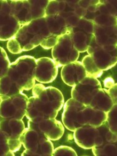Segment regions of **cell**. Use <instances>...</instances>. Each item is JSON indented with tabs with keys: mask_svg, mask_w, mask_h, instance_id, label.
<instances>
[{
	"mask_svg": "<svg viewBox=\"0 0 117 156\" xmlns=\"http://www.w3.org/2000/svg\"><path fill=\"white\" fill-rule=\"evenodd\" d=\"M97 129L99 133L94 146H101L107 143H115L117 141V133H114L110 130L107 121L98 127Z\"/></svg>",
	"mask_w": 117,
	"mask_h": 156,
	"instance_id": "22",
	"label": "cell"
},
{
	"mask_svg": "<svg viewBox=\"0 0 117 156\" xmlns=\"http://www.w3.org/2000/svg\"><path fill=\"white\" fill-rule=\"evenodd\" d=\"M10 3L12 12L22 26L45 17L48 4L46 0H20Z\"/></svg>",
	"mask_w": 117,
	"mask_h": 156,
	"instance_id": "5",
	"label": "cell"
},
{
	"mask_svg": "<svg viewBox=\"0 0 117 156\" xmlns=\"http://www.w3.org/2000/svg\"><path fill=\"white\" fill-rule=\"evenodd\" d=\"M58 66L54 60L49 57L36 59L35 80L42 84L53 82L57 76Z\"/></svg>",
	"mask_w": 117,
	"mask_h": 156,
	"instance_id": "14",
	"label": "cell"
},
{
	"mask_svg": "<svg viewBox=\"0 0 117 156\" xmlns=\"http://www.w3.org/2000/svg\"><path fill=\"white\" fill-rule=\"evenodd\" d=\"M7 48L8 51L13 54H18L23 52L20 44L15 37H13L8 41Z\"/></svg>",
	"mask_w": 117,
	"mask_h": 156,
	"instance_id": "31",
	"label": "cell"
},
{
	"mask_svg": "<svg viewBox=\"0 0 117 156\" xmlns=\"http://www.w3.org/2000/svg\"><path fill=\"white\" fill-rule=\"evenodd\" d=\"M48 27L53 36L59 37L68 33V28L66 20L60 15L45 16Z\"/></svg>",
	"mask_w": 117,
	"mask_h": 156,
	"instance_id": "20",
	"label": "cell"
},
{
	"mask_svg": "<svg viewBox=\"0 0 117 156\" xmlns=\"http://www.w3.org/2000/svg\"><path fill=\"white\" fill-rule=\"evenodd\" d=\"M107 122L110 130L114 133H117V104L113 105L107 112Z\"/></svg>",
	"mask_w": 117,
	"mask_h": 156,
	"instance_id": "28",
	"label": "cell"
},
{
	"mask_svg": "<svg viewBox=\"0 0 117 156\" xmlns=\"http://www.w3.org/2000/svg\"><path fill=\"white\" fill-rule=\"evenodd\" d=\"M98 133L97 127L85 125L73 132V138L76 144L80 147L90 149L96 145Z\"/></svg>",
	"mask_w": 117,
	"mask_h": 156,
	"instance_id": "16",
	"label": "cell"
},
{
	"mask_svg": "<svg viewBox=\"0 0 117 156\" xmlns=\"http://www.w3.org/2000/svg\"><path fill=\"white\" fill-rule=\"evenodd\" d=\"M94 23L93 20L83 17L68 31L76 49L80 52H87L94 37Z\"/></svg>",
	"mask_w": 117,
	"mask_h": 156,
	"instance_id": "7",
	"label": "cell"
},
{
	"mask_svg": "<svg viewBox=\"0 0 117 156\" xmlns=\"http://www.w3.org/2000/svg\"><path fill=\"white\" fill-rule=\"evenodd\" d=\"M114 103L107 92V89L101 88L93 97L90 106L91 107L108 112Z\"/></svg>",
	"mask_w": 117,
	"mask_h": 156,
	"instance_id": "21",
	"label": "cell"
},
{
	"mask_svg": "<svg viewBox=\"0 0 117 156\" xmlns=\"http://www.w3.org/2000/svg\"><path fill=\"white\" fill-rule=\"evenodd\" d=\"M107 119V112L95 109L91 106H86L83 109L80 117L81 127L90 125L98 127L103 124Z\"/></svg>",
	"mask_w": 117,
	"mask_h": 156,
	"instance_id": "19",
	"label": "cell"
},
{
	"mask_svg": "<svg viewBox=\"0 0 117 156\" xmlns=\"http://www.w3.org/2000/svg\"><path fill=\"white\" fill-rule=\"evenodd\" d=\"M86 106L72 98L65 103L62 120L66 129L71 132H74L81 127L80 123L81 114Z\"/></svg>",
	"mask_w": 117,
	"mask_h": 156,
	"instance_id": "12",
	"label": "cell"
},
{
	"mask_svg": "<svg viewBox=\"0 0 117 156\" xmlns=\"http://www.w3.org/2000/svg\"><path fill=\"white\" fill-rule=\"evenodd\" d=\"M0 67H1V73H0V78H2L7 75L8 71L10 67L11 63L8 58L5 50L1 48V54H0Z\"/></svg>",
	"mask_w": 117,
	"mask_h": 156,
	"instance_id": "29",
	"label": "cell"
},
{
	"mask_svg": "<svg viewBox=\"0 0 117 156\" xmlns=\"http://www.w3.org/2000/svg\"><path fill=\"white\" fill-rule=\"evenodd\" d=\"M52 56L59 68L77 61L80 52L75 47L69 34L66 33L58 37L57 44L52 49Z\"/></svg>",
	"mask_w": 117,
	"mask_h": 156,
	"instance_id": "9",
	"label": "cell"
},
{
	"mask_svg": "<svg viewBox=\"0 0 117 156\" xmlns=\"http://www.w3.org/2000/svg\"><path fill=\"white\" fill-rule=\"evenodd\" d=\"M36 59L30 55L19 57L11 63L8 74L3 77L10 86L14 95L32 89L35 84Z\"/></svg>",
	"mask_w": 117,
	"mask_h": 156,
	"instance_id": "2",
	"label": "cell"
},
{
	"mask_svg": "<svg viewBox=\"0 0 117 156\" xmlns=\"http://www.w3.org/2000/svg\"><path fill=\"white\" fill-rule=\"evenodd\" d=\"M53 155H73L76 156L77 154L75 151L71 147L67 146H60L56 149L53 153Z\"/></svg>",
	"mask_w": 117,
	"mask_h": 156,
	"instance_id": "30",
	"label": "cell"
},
{
	"mask_svg": "<svg viewBox=\"0 0 117 156\" xmlns=\"http://www.w3.org/2000/svg\"><path fill=\"white\" fill-rule=\"evenodd\" d=\"M28 127L42 132L51 141L60 139L65 131L62 123L56 120V118L28 120Z\"/></svg>",
	"mask_w": 117,
	"mask_h": 156,
	"instance_id": "13",
	"label": "cell"
},
{
	"mask_svg": "<svg viewBox=\"0 0 117 156\" xmlns=\"http://www.w3.org/2000/svg\"><path fill=\"white\" fill-rule=\"evenodd\" d=\"M1 14V41H9L14 37L22 25L12 12L10 1L2 0L0 2Z\"/></svg>",
	"mask_w": 117,
	"mask_h": 156,
	"instance_id": "10",
	"label": "cell"
},
{
	"mask_svg": "<svg viewBox=\"0 0 117 156\" xmlns=\"http://www.w3.org/2000/svg\"><path fill=\"white\" fill-rule=\"evenodd\" d=\"M20 140L25 149L21 154L22 156L53 155L54 148L51 140L40 132L27 127Z\"/></svg>",
	"mask_w": 117,
	"mask_h": 156,
	"instance_id": "4",
	"label": "cell"
},
{
	"mask_svg": "<svg viewBox=\"0 0 117 156\" xmlns=\"http://www.w3.org/2000/svg\"><path fill=\"white\" fill-rule=\"evenodd\" d=\"M0 101L2 118L22 120L26 115L28 98L23 92L12 96L1 95Z\"/></svg>",
	"mask_w": 117,
	"mask_h": 156,
	"instance_id": "6",
	"label": "cell"
},
{
	"mask_svg": "<svg viewBox=\"0 0 117 156\" xmlns=\"http://www.w3.org/2000/svg\"><path fill=\"white\" fill-rule=\"evenodd\" d=\"M103 83H104V87H105L106 89H110V88L114 86V84H115L114 80L113 79L112 77H107L105 78L104 81H103Z\"/></svg>",
	"mask_w": 117,
	"mask_h": 156,
	"instance_id": "34",
	"label": "cell"
},
{
	"mask_svg": "<svg viewBox=\"0 0 117 156\" xmlns=\"http://www.w3.org/2000/svg\"><path fill=\"white\" fill-rule=\"evenodd\" d=\"M25 129L24 122L20 119L1 118L0 134L3 135L8 140L20 139Z\"/></svg>",
	"mask_w": 117,
	"mask_h": 156,
	"instance_id": "17",
	"label": "cell"
},
{
	"mask_svg": "<svg viewBox=\"0 0 117 156\" xmlns=\"http://www.w3.org/2000/svg\"><path fill=\"white\" fill-rule=\"evenodd\" d=\"M94 36L101 46H117V25L99 26L94 24Z\"/></svg>",
	"mask_w": 117,
	"mask_h": 156,
	"instance_id": "18",
	"label": "cell"
},
{
	"mask_svg": "<svg viewBox=\"0 0 117 156\" xmlns=\"http://www.w3.org/2000/svg\"><path fill=\"white\" fill-rule=\"evenodd\" d=\"M87 76L86 69L82 62L76 61L62 67L61 77L65 84L73 87Z\"/></svg>",
	"mask_w": 117,
	"mask_h": 156,
	"instance_id": "15",
	"label": "cell"
},
{
	"mask_svg": "<svg viewBox=\"0 0 117 156\" xmlns=\"http://www.w3.org/2000/svg\"><path fill=\"white\" fill-rule=\"evenodd\" d=\"M87 52L93 58L97 66L103 71L111 69L117 63V46H101L96 42L94 36Z\"/></svg>",
	"mask_w": 117,
	"mask_h": 156,
	"instance_id": "8",
	"label": "cell"
},
{
	"mask_svg": "<svg viewBox=\"0 0 117 156\" xmlns=\"http://www.w3.org/2000/svg\"><path fill=\"white\" fill-rule=\"evenodd\" d=\"M82 63L86 69L87 76L97 78V79L98 77H100L102 75L104 71L97 66L93 58L90 55L84 57V58L82 59Z\"/></svg>",
	"mask_w": 117,
	"mask_h": 156,
	"instance_id": "24",
	"label": "cell"
},
{
	"mask_svg": "<svg viewBox=\"0 0 117 156\" xmlns=\"http://www.w3.org/2000/svg\"><path fill=\"white\" fill-rule=\"evenodd\" d=\"M99 14L109 15L117 19V1L99 0L94 17Z\"/></svg>",
	"mask_w": 117,
	"mask_h": 156,
	"instance_id": "23",
	"label": "cell"
},
{
	"mask_svg": "<svg viewBox=\"0 0 117 156\" xmlns=\"http://www.w3.org/2000/svg\"><path fill=\"white\" fill-rule=\"evenodd\" d=\"M107 92L111 97L114 105L117 104V83L109 89H107Z\"/></svg>",
	"mask_w": 117,
	"mask_h": 156,
	"instance_id": "33",
	"label": "cell"
},
{
	"mask_svg": "<svg viewBox=\"0 0 117 156\" xmlns=\"http://www.w3.org/2000/svg\"><path fill=\"white\" fill-rule=\"evenodd\" d=\"M102 88L97 78L86 76L81 82L73 87L71 98L88 106L94 95Z\"/></svg>",
	"mask_w": 117,
	"mask_h": 156,
	"instance_id": "11",
	"label": "cell"
},
{
	"mask_svg": "<svg viewBox=\"0 0 117 156\" xmlns=\"http://www.w3.org/2000/svg\"><path fill=\"white\" fill-rule=\"evenodd\" d=\"M14 155V152L10 151L8 139L1 135V156H13Z\"/></svg>",
	"mask_w": 117,
	"mask_h": 156,
	"instance_id": "32",
	"label": "cell"
},
{
	"mask_svg": "<svg viewBox=\"0 0 117 156\" xmlns=\"http://www.w3.org/2000/svg\"><path fill=\"white\" fill-rule=\"evenodd\" d=\"M92 151L93 154L96 156H117V141L115 143H107L101 146H94L92 148Z\"/></svg>",
	"mask_w": 117,
	"mask_h": 156,
	"instance_id": "25",
	"label": "cell"
},
{
	"mask_svg": "<svg viewBox=\"0 0 117 156\" xmlns=\"http://www.w3.org/2000/svg\"><path fill=\"white\" fill-rule=\"evenodd\" d=\"M94 24L99 26H113L117 25V19L106 14H97L93 19Z\"/></svg>",
	"mask_w": 117,
	"mask_h": 156,
	"instance_id": "27",
	"label": "cell"
},
{
	"mask_svg": "<svg viewBox=\"0 0 117 156\" xmlns=\"http://www.w3.org/2000/svg\"><path fill=\"white\" fill-rule=\"evenodd\" d=\"M49 37L54 36L49 31L45 17L22 26L14 37L20 44L23 51H28L40 45Z\"/></svg>",
	"mask_w": 117,
	"mask_h": 156,
	"instance_id": "3",
	"label": "cell"
},
{
	"mask_svg": "<svg viewBox=\"0 0 117 156\" xmlns=\"http://www.w3.org/2000/svg\"><path fill=\"white\" fill-rule=\"evenodd\" d=\"M66 6V1H49L46 9V16L59 15Z\"/></svg>",
	"mask_w": 117,
	"mask_h": 156,
	"instance_id": "26",
	"label": "cell"
},
{
	"mask_svg": "<svg viewBox=\"0 0 117 156\" xmlns=\"http://www.w3.org/2000/svg\"><path fill=\"white\" fill-rule=\"evenodd\" d=\"M32 94L28 98L25 115L28 120L55 119L65 104L62 92L52 86L36 84Z\"/></svg>",
	"mask_w": 117,
	"mask_h": 156,
	"instance_id": "1",
	"label": "cell"
}]
</instances>
